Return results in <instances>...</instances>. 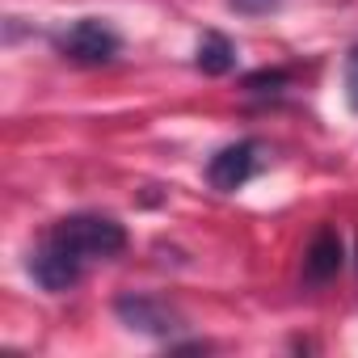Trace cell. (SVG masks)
<instances>
[{
	"label": "cell",
	"mask_w": 358,
	"mask_h": 358,
	"mask_svg": "<svg viewBox=\"0 0 358 358\" xmlns=\"http://www.w3.org/2000/svg\"><path fill=\"white\" fill-rule=\"evenodd\" d=\"M337 270H341V236H337V228H320L312 236V245H308L303 278L308 282H329Z\"/></svg>",
	"instance_id": "5b68a950"
},
{
	"label": "cell",
	"mask_w": 358,
	"mask_h": 358,
	"mask_svg": "<svg viewBox=\"0 0 358 358\" xmlns=\"http://www.w3.org/2000/svg\"><path fill=\"white\" fill-rule=\"evenodd\" d=\"M282 80H287V76H282V72H257V76H249V80H245V85H249V89H253V93H274V89H278V85H282Z\"/></svg>",
	"instance_id": "ba28073f"
},
{
	"label": "cell",
	"mask_w": 358,
	"mask_h": 358,
	"mask_svg": "<svg viewBox=\"0 0 358 358\" xmlns=\"http://www.w3.org/2000/svg\"><path fill=\"white\" fill-rule=\"evenodd\" d=\"M257 143L253 139H245V143H232V148H224V152H215L211 156V164H207V182L215 186V190H241L249 177H253V169H257Z\"/></svg>",
	"instance_id": "3957f363"
},
{
	"label": "cell",
	"mask_w": 358,
	"mask_h": 358,
	"mask_svg": "<svg viewBox=\"0 0 358 358\" xmlns=\"http://www.w3.org/2000/svg\"><path fill=\"white\" fill-rule=\"evenodd\" d=\"M228 5H232L236 13H270V9L282 5V0H228Z\"/></svg>",
	"instance_id": "9c48e42d"
},
{
	"label": "cell",
	"mask_w": 358,
	"mask_h": 358,
	"mask_svg": "<svg viewBox=\"0 0 358 358\" xmlns=\"http://www.w3.org/2000/svg\"><path fill=\"white\" fill-rule=\"evenodd\" d=\"M199 68L207 72V76H224V72H232L236 68V47L224 38V34H203V43H199Z\"/></svg>",
	"instance_id": "8992f818"
},
{
	"label": "cell",
	"mask_w": 358,
	"mask_h": 358,
	"mask_svg": "<svg viewBox=\"0 0 358 358\" xmlns=\"http://www.w3.org/2000/svg\"><path fill=\"white\" fill-rule=\"evenodd\" d=\"M59 51H64L72 64L97 68V64H110V59L118 55V34H114L106 22L85 17V22H76V26H68V30L59 34Z\"/></svg>",
	"instance_id": "7a4b0ae2"
},
{
	"label": "cell",
	"mask_w": 358,
	"mask_h": 358,
	"mask_svg": "<svg viewBox=\"0 0 358 358\" xmlns=\"http://www.w3.org/2000/svg\"><path fill=\"white\" fill-rule=\"evenodd\" d=\"M114 308H118V320L139 333H173V324H177V316L152 295H122Z\"/></svg>",
	"instance_id": "277c9868"
},
{
	"label": "cell",
	"mask_w": 358,
	"mask_h": 358,
	"mask_svg": "<svg viewBox=\"0 0 358 358\" xmlns=\"http://www.w3.org/2000/svg\"><path fill=\"white\" fill-rule=\"evenodd\" d=\"M345 101L350 110H358V47L345 55Z\"/></svg>",
	"instance_id": "52a82bcc"
},
{
	"label": "cell",
	"mask_w": 358,
	"mask_h": 358,
	"mask_svg": "<svg viewBox=\"0 0 358 358\" xmlns=\"http://www.w3.org/2000/svg\"><path fill=\"white\" fill-rule=\"evenodd\" d=\"M47 236H55V241H59L72 257H80L85 266H89V262H106V257H114V253L127 249V232H122V224L110 220V215H68V220H59Z\"/></svg>",
	"instance_id": "6da1fadb"
}]
</instances>
